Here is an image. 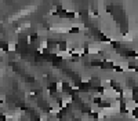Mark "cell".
<instances>
[{"instance_id": "cell-1", "label": "cell", "mask_w": 138, "mask_h": 121, "mask_svg": "<svg viewBox=\"0 0 138 121\" xmlns=\"http://www.w3.org/2000/svg\"><path fill=\"white\" fill-rule=\"evenodd\" d=\"M7 48H8V51H14L15 50V43H8L7 44Z\"/></svg>"}]
</instances>
